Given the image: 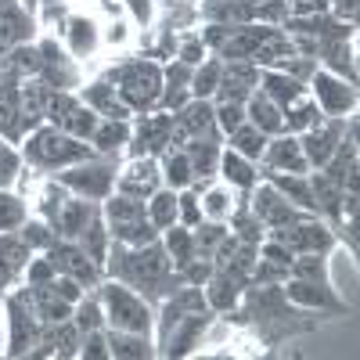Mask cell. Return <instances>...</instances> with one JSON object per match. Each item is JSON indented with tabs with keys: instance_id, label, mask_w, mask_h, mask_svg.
I'll list each match as a JSON object with an SVG mask.
<instances>
[{
	"instance_id": "obj_1",
	"label": "cell",
	"mask_w": 360,
	"mask_h": 360,
	"mask_svg": "<svg viewBox=\"0 0 360 360\" xmlns=\"http://www.w3.org/2000/svg\"><path fill=\"white\" fill-rule=\"evenodd\" d=\"M105 270L112 274V281L130 285L134 292H141V295L148 299V303H152V299H166V295H173L180 285H184L180 270H176L173 259L166 256L162 242L141 245V249H130V245H123V242H112V245H108Z\"/></svg>"
},
{
	"instance_id": "obj_2",
	"label": "cell",
	"mask_w": 360,
	"mask_h": 360,
	"mask_svg": "<svg viewBox=\"0 0 360 360\" xmlns=\"http://www.w3.org/2000/svg\"><path fill=\"white\" fill-rule=\"evenodd\" d=\"M94 144L90 141H79L65 130H58L51 123H40L37 130H29L25 137V148H22V159L37 169H47V173H58L65 166H76V162H86L94 159Z\"/></svg>"
},
{
	"instance_id": "obj_3",
	"label": "cell",
	"mask_w": 360,
	"mask_h": 360,
	"mask_svg": "<svg viewBox=\"0 0 360 360\" xmlns=\"http://www.w3.org/2000/svg\"><path fill=\"white\" fill-rule=\"evenodd\" d=\"M105 79L115 86V94L123 98V105L137 115L155 112L159 94H162V65L152 58H130V62L115 65L105 72Z\"/></svg>"
},
{
	"instance_id": "obj_4",
	"label": "cell",
	"mask_w": 360,
	"mask_h": 360,
	"mask_svg": "<svg viewBox=\"0 0 360 360\" xmlns=\"http://www.w3.org/2000/svg\"><path fill=\"white\" fill-rule=\"evenodd\" d=\"M98 299L105 307V328H123V332H137V335H152L155 328V314L148 307V299L141 292H134L123 281H108L98 285Z\"/></svg>"
},
{
	"instance_id": "obj_5",
	"label": "cell",
	"mask_w": 360,
	"mask_h": 360,
	"mask_svg": "<svg viewBox=\"0 0 360 360\" xmlns=\"http://www.w3.org/2000/svg\"><path fill=\"white\" fill-rule=\"evenodd\" d=\"M115 176H119L115 155H94L86 162H76V166H65L54 173V180L62 188H69L72 195L90 198V202H105L115 191Z\"/></svg>"
},
{
	"instance_id": "obj_6",
	"label": "cell",
	"mask_w": 360,
	"mask_h": 360,
	"mask_svg": "<svg viewBox=\"0 0 360 360\" xmlns=\"http://www.w3.org/2000/svg\"><path fill=\"white\" fill-rule=\"evenodd\" d=\"M4 307H8V349L4 353L8 356H29L33 346L40 342V332H44V324L33 314V303H29V288L11 292L4 299Z\"/></svg>"
},
{
	"instance_id": "obj_7",
	"label": "cell",
	"mask_w": 360,
	"mask_h": 360,
	"mask_svg": "<svg viewBox=\"0 0 360 360\" xmlns=\"http://www.w3.org/2000/svg\"><path fill=\"white\" fill-rule=\"evenodd\" d=\"M130 159L137 155H162L166 148H173V115L155 108V112H144L137 115V123H130Z\"/></svg>"
},
{
	"instance_id": "obj_8",
	"label": "cell",
	"mask_w": 360,
	"mask_h": 360,
	"mask_svg": "<svg viewBox=\"0 0 360 360\" xmlns=\"http://www.w3.org/2000/svg\"><path fill=\"white\" fill-rule=\"evenodd\" d=\"M44 256L51 259L54 274H69V278H76L83 288H98L101 278H105V270L86 256V249H83L79 242H69V238H58V242H54Z\"/></svg>"
},
{
	"instance_id": "obj_9",
	"label": "cell",
	"mask_w": 360,
	"mask_h": 360,
	"mask_svg": "<svg viewBox=\"0 0 360 360\" xmlns=\"http://www.w3.org/2000/svg\"><path fill=\"white\" fill-rule=\"evenodd\" d=\"M310 98L317 101V108L324 112V115H353L356 112V83H346V79H339L335 72H328V69H314V76H310Z\"/></svg>"
},
{
	"instance_id": "obj_10",
	"label": "cell",
	"mask_w": 360,
	"mask_h": 360,
	"mask_svg": "<svg viewBox=\"0 0 360 360\" xmlns=\"http://www.w3.org/2000/svg\"><path fill=\"white\" fill-rule=\"evenodd\" d=\"M266 238H274V242L288 245L295 256L299 252H328L335 245V231L328 227L321 217H307L299 224H288V227H270Z\"/></svg>"
},
{
	"instance_id": "obj_11",
	"label": "cell",
	"mask_w": 360,
	"mask_h": 360,
	"mask_svg": "<svg viewBox=\"0 0 360 360\" xmlns=\"http://www.w3.org/2000/svg\"><path fill=\"white\" fill-rule=\"evenodd\" d=\"M281 295L288 299L292 307L299 310H317V314H339L346 317L349 307L342 303V299L335 295L332 285H321V281H303V278H285L281 285Z\"/></svg>"
},
{
	"instance_id": "obj_12",
	"label": "cell",
	"mask_w": 360,
	"mask_h": 360,
	"mask_svg": "<svg viewBox=\"0 0 360 360\" xmlns=\"http://www.w3.org/2000/svg\"><path fill=\"white\" fill-rule=\"evenodd\" d=\"M249 209L263 220V227L270 231V227H288V224H299V220H307V217H314V213H307V209H299V205H292L274 184H259V191L252 188V195H249Z\"/></svg>"
},
{
	"instance_id": "obj_13",
	"label": "cell",
	"mask_w": 360,
	"mask_h": 360,
	"mask_svg": "<svg viewBox=\"0 0 360 360\" xmlns=\"http://www.w3.org/2000/svg\"><path fill=\"white\" fill-rule=\"evenodd\" d=\"M195 137H213V141H220V127H217L213 101L191 98L184 108L173 112V144H184V141H195Z\"/></svg>"
},
{
	"instance_id": "obj_14",
	"label": "cell",
	"mask_w": 360,
	"mask_h": 360,
	"mask_svg": "<svg viewBox=\"0 0 360 360\" xmlns=\"http://www.w3.org/2000/svg\"><path fill=\"white\" fill-rule=\"evenodd\" d=\"M342 134H346V119L342 115H324L317 127L299 134V144H303V155H307L310 169H321L328 159H332V152L339 148Z\"/></svg>"
},
{
	"instance_id": "obj_15",
	"label": "cell",
	"mask_w": 360,
	"mask_h": 360,
	"mask_svg": "<svg viewBox=\"0 0 360 360\" xmlns=\"http://www.w3.org/2000/svg\"><path fill=\"white\" fill-rule=\"evenodd\" d=\"M159 188H162V169H159V162L152 155L130 159L123 169H119V176H115V191L130 195V198H141V202H148Z\"/></svg>"
},
{
	"instance_id": "obj_16",
	"label": "cell",
	"mask_w": 360,
	"mask_h": 360,
	"mask_svg": "<svg viewBox=\"0 0 360 360\" xmlns=\"http://www.w3.org/2000/svg\"><path fill=\"white\" fill-rule=\"evenodd\" d=\"M40 72L37 79L51 90H72L79 86V69H76V58H69V51L58 47V40H40Z\"/></svg>"
},
{
	"instance_id": "obj_17",
	"label": "cell",
	"mask_w": 360,
	"mask_h": 360,
	"mask_svg": "<svg viewBox=\"0 0 360 360\" xmlns=\"http://www.w3.org/2000/svg\"><path fill=\"white\" fill-rule=\"evenodd\" d=\"M37 33V18L29 8H22L18 0H4L0 4V58L11 54L15 47L29 44Z\"/></svg>"
},
{
	"instance_id": "obj_18",
	"label": "cell",
	"mask_w": 360,
	"mask_h": 360,
	"mask_svg": "<svg viewBox=\"0 0 360 360\" xmlns=\"http://www.w3.org/2000/svg\"><path fill=\"white\" fill-rule=\"evenodd\" d=\"M353 40L356 33H339V37H321L314 58L321 62V69L335 72L346 83H356V62H353Z\"/></svg>"
},
{
	"instance_id": "obj_19",
	"label": "cell",
	"mask_w": 360,
	"mask_h": 360,
	"mask_svg": "<svg viewBox=\"0 0 360 360\" xmlns=\"http://www.w3.org/2000/svg\"><path fill=\"white\" fill-rule=\"evenodd\" d=\"M259 86V65L256 62H224L220 86H217V101H238L245 105L249 94Z\"/></svg>"
},
{
	"instance_id": "obj_20",
	"label": "cell",
	"mask_w": 360,
	"mask_h": 360,
	"mask_svg": "<svg viewBox=\"0 0 360 360\" xmlns=\"http://www.w3.org/2000/svg\"><path fill=\"white\" fill-rule=\"evenodd\" d=\"M266 169H281V173H310V162L303 155V144H299L295 134H278L270 137L263 148V159Z\"/></svg>"
},
{
	"instance_id": "obj_21",
	"label": "cell",
	"mask_w": 360,
	"mask_h": 360,
	"mask_svg": "<svg viewBox=\"0 0 360 360\" xmlns=\"http://www.w3.org/2000/svg\"><path fill=\"white\" fill-rule=\"evenodd\" d=\"M101 217V205L90 202V198H79V195H69L62 202V209H58V217L51 220V227L58 231V238H69V242H76V238L90 227V220Z\"/></svg>"
},
{
	"instance_id": "obj_22",
	"label": "cell",
	"mask_w": 360,
	"mask_h": 360,
	"mask_svg": "<svg viewBox=\"0 0 360 360\" xmlns=\"http://www.w3.org/2000/svg\"><path fill=\"white\" fill-rule=\"evenodd\" d=\"M209 321H213V310H202V314L180 317V324L169 332V339L159 346V356H188V353H195V346L202 342Z\"/></svg>"
},
{
	"instance_id": "obj_23",
	"label": "cell",
	"mask_w": 360,
	"mask_h": 360,
	"mask_svg": "<svg viewBox=\"0 0 360 360\" xmlns=\"http://www.w3.org/2000/svg\"><path fill=\"white\" fill-rule=\"evenodd\" d=\"M259 176L266 180V184H274L292 205H299V209H307V213L317 217V202H314V188H310V176L307 173H281V169H266L263 166Z\"/></svg>"
},
{
	"instance_id": "obj_24",
	"label": "cell",
	"mask_w": 360,
	"mask_h": 360,
	"mask_svg": "<svg viewBox=\"0 0 360 360\" xmlns=\"http://www.w3.org/2000/svg\"><path fill=\"white\" fill-rule=\"evenodd\" d=\"M191 65H184L176 58L173 65L162 69V94H159V108L162 112H176V108H184L191 101Z\"/></svg>"
},
{
	"instance_id": "obj_25",
	"label": "cell",
	"mask_w": 360,
	"mask_h": 360,
	"mask_svg": "<svg viewBox=\"0 0 360 360\" xmlns=\"http://www.w3.org/2000/svg\"><path fill=\"white\" fill-rule=\"evenodd\" d=\"M79 101L86 105V108H94L101 119H130L134 112L123 105V98L115 94V86L101 76V79H94L90 86H83L79 90Z\"/></svg>"
},
{
	"instance_id": "obj_26",
	"label": "cell",
	"mask_w": 360,
	"mask_h": 360,
	"mask_svg": "<svg viewBox=\"0 0 360 360\" xmlns=\"http://www.w3.org/2000/svg\"><path fill=\"white\" fill-rule=\"evenodd\" d=\"M231 188H238L242 191V202H249V195H252V188L259 184V169H256V162H249V159H242L234 152V148H224L220 152V169H217Z\"/></svg>"
},
{
	"instance_id": "obj_27",
	"label": "cell",
	"mask_w": 360,
	"mask_h": 360,
	"mask_svg": "<svg viewBox=\"0 0 360 360\" xmlns=\"http://www.w3.org/2000/svg\"><path fill=\"white\" fill-rule=\"evenodd\" d=\"M259 90H263V94L274 101L281 112H285L288 105H295L299 98L310 94L307 83H299V79H292V76H285V72H278V69H259Z\"/></svg>"
},
{
	"instance_id": "obj_28",
	"label": "cell",
	"mask_w": 360,
	"mask_h": 360,
	"mask_svg": "<svg viewBox=\"0 0 360 360\" xmlns=\"http://www.w3.org/2000/svg\"><path fill=\"white\" fill-rule=\"evenodd\" d=\"M245 119L256 127V130H263L266 137H278V134H285V112L270 101L263 90L256 86L252 94H249V101H245Z\"/></svg>"
},
{
	"instance_id": "obj_29",
	"label": "cell",
	"mask_w": 360,
	"mask_h": 360,
	"mask_svg": "<svg viewBox=\"0 0 360 360\" xmlns=\"http://www.w3.org/2000/svg\"><path fill=\"white\" fill-rule=\"evenodd\" d=\"M176 148H184L195 180L217 176V169H220V152H224L220 141H213V137H195V141H184V144H176Z\"/></svg>"
},
{
	"instance_id": "obj_30",
	"label": "cell",
	"mask_w": 360,
	"mask_h": 360,
	"mask_svg": "<svg viewBox=\"0 0 360 360\" xmlns=\"http://www.w3.org/2000/svg\"><path fill=\"white\" fill-rule=\"evenodd\" d=\"M98 40H101V29L94 18L86 15H72L65 22V44H69V54L72 58H90L98 51Z\"/></svg>"
},
{
	"instance_id": "obj_31",
	"label": "cell",
	"mask_w": 360,
	"mask_h": 360,
	"mask_svg": "<svg viewBox=\"0 0 360 360\" xmlns=\"http://www.w3.org/2000/svg\"><path fill=\"white\" fill-rule=\"evenodd\" d=\"M105 339H108V353L112 356H130V360H148V356H159L152 335H137V332H123V328H105Z\"/></svg>"
},
{
	"instance_id": "obj_32",
	"label": "cell",
	"mask_w": 360,
	"mask_h": 360,
	"mask_svg": "<svg viewBox=\"0 0 360 360\" xmlns=\"http://www.w3.org/2000/svg\"><path fill=\"white\" fill-rule=\"evenodd\" d=\"M98 155H115L130 144V119H101L94 137H90Z\"/></svg>"
},
{
	"instance_id": "obj_33",
	"label": "cell",
	"mask_w": 360,
	"mask_h": 360,
	"mask_svg": "<svg viewBox=\"0 0 360 360\" xmlns=\"http://www.w3.org/2000/svg\"><path fill=\"white\" fill-rule=\"evenodd\" d=\"M159 159H162L159 169H162V184H166V188L184 191V188L195 184V173H191V162H188V155H184V148L173 144V148H166Z\"/></svg>"
},
{
	"instance_id": "obj_34",
	"label": "cell",
	"mask_w": 360,
	"mask_h": 360,
	"mask_svg": "<svg viewBox=\"0 0 360 360\" xmlns=\"http://www.w3.org/2000/svg\"><path fill=\"white\" fill-rule=\"evenodd\" d=\"M108 234H112V242H123V245H130V249H141V245H152V242H159V227L148 220V217H141V220H123V224H108Z\"/></svg>"
},
{
	"instance_id": "obj_35",
	"label": "cell",
	"mask_w": 360,
	"mask_h": 360,
	"mask_svg": "<svg viewBox=\"0 0 360 360\" xmlns=\"http://www.w3.org/2000/svg\"><path fill=\"white\" fill-rule=\"evenodd\" d=\"M159 242H162V249H166V256L173 259L176 270L188 266V263L195 259V238H191V227H184V224L166 227V231L159 234Z\"/></svg>"
},
{
	"instance_id": "obj_36",
	"label": "cell",
	"mask_w": 360,
	"mask_h": 360,
	"mask_svg": "<svg viewBox=\"0 0 360 360\" xmlns=\"http://www.w3.org/2000/svg\"><path fill=\"white\" fill-rule=\"evenodd\" d=\"M288 278H303V281L332 285V266H328V252H299V256L288 263Z\"/></svg>"
},
{
	"instance_id": "obj_37",
	"label": "cell",
	"mask_w": 360,
	"mask_h": 360,
	"mask_svg": "<svg viewBox=\"0 0 360 360\" xmlns=\"http://www.w3.org/2000/svg\"><path fill=\"white\" fill-rule=\"evenodd\" d=\"M202 217L205 220H217V224H227L231 220V213H234V195H231V188L227 184H213V188H202Z\"/></svg>"
},
{
	"instance_id": "obj_38",
	"label": "cell",
	"mask_w": 360,
	"mask_h": 360,
	"mask_svg": "<svg viewBox=\"0 0 360 360\" xmlns=\"http://www.w3.org/2000/svg\"><path fill=\"white\" fill-rule=\"evenodd\" d=\"M76 242L86 249V256L94 259L101 270H105V259H108V245H112V234H108V224H105V217H94L90 220V227L76 238Z\"/></svg>"
},
{
	"instance_id": "obj_39",
	"label": "cell",
	"mask_w": 360,
	"mask_h": 360,
	"mask_svg": "<svg viewBox=\"0 0 360 360\" xmlns=\"http://www.w3.org/2000/svg\"><path fill=\"white\" fill-rule=\"evenodd\" d=\"M324 119V112L317 108V101L307 94V98H299L295 105H288L285 108V134H303V130H310V127H317Z\"/></svg>"
},
{
	"instance_id": "obj_40",
	"label": "cell",
	"mask_w": 360,
	"mask_h": 360,
	"mask_svg": "<svg viewBox=\"0 0 360 360\" xmlns=\"http://www.w3.org/2000/svg\"><path fill=\"white\" fill-rule=\"evenodd\" d=\"M220 72H224V58H205L202 65H195V72H191V98L213 101L217 86H220Z\"/></svg>"
},
{
	"instance_id": "obj_41",
	"label": "cell",
	"mask_w": 360,
	"mask_h": 360,
	"mask_svg": "<svg viewBox=\"0 0 360 360\" xmlns=\"http://www.w3.org/2000/svg\"><path fill=\"white\" fill-rule=\"evenodd\" d=\"M227 137H231L234 152L242 155V159H249V162H259V159H263V148H266V141H270L263 130H256V127L249 123V119H245V123L238 127L234 134H227Z\"/></svg>"
},
{
	"instance_id": "obj_42",
	"label": "cell",
	"mask_w": 360,
	"mask_h": 360,
	"mask_svg": "<svg viewBox=\"0 0 360 360\" xmlns=\"http://www.w3.org/2000/svg\"><path fill=\"white\" fill-rule=\"evenodd\" d=\"M29 220V205L22 195H15L11 188H0V234L18 231Z\"/></svg>"
},
{
	"instance_id": "obj_43",
	"label": "cell",
	"mask_w": 360,
	"mask_h": 360,
	"mask_svg": "<svg viewBox=\"0 0 360 360\" xmlns=\"http://www.w3.org/2000/svg\"><path fill=\"white\" fill-rule=\"evenodd\" d=\"M148 220H152L159 231H166V227L176 224V191L173 188L162 184L152 198H148Z\"/></svg>"
},
{
	"instance_id": "obj_44",
	"label": "cell",
	"mask_w": 360,
	"mask_h": 360,
	"mask_svg": "<svg viewBox=\"0 0 360 360\" xmlns=\"http://www.w3.org/2000/svg\"><path fill=\"white\" fill-rule=\"evenodd\" d=\"M72 324L79 328V332H98V328H105V307L98 295H83L79 303L72 307Z\"/></svg>"
},
{
	"instance_id": "obj_45",
	"label": "cell",
	"mask_w": 360,
	"mask_h": 360,
	"mask_svg": "<svg viewBox=\"0 0 360 360\" xmlns=\"http://www.w3.org/2000/svg\"><path fill=\"white\" fill-rule=\"evenodd\" d=\"M18 234L25 238L29 249H40V252H47V249L58 242V231H54L47 220H25V224L18 227Z\"/></svg>"
},
{
	"instance_id": "obj_46",
	"label": "cell",
	"mask_w": 360,
	"mask_h": 360,
	"mask_svg": "<svg viewBox=\"0 0 360 360\" xmlns=\"http://www.w3.org/2000/svg\"><path fill=\"white\" fill-rule=\"evenodd\" d=\"M202 220H205V217H202L198 191H195V188L176 191V224H184V227H198Z\"/></svg>"
},
{
	"instance_id": "obj_47",
	"label": "cell",
	"mask_w": 360,
	"mask_h": 360,
	"mask_svg": "<svg viewBox=\"0 0 360 360\" xmlns=\"http://www.w3.org/2000/svg\"><path fill=\"white\" fill-rule=\"evenodd\" d=\"M213 112H217V127H220V134H234L238 127L245 123V105H238V101H217Z\"/></svg>"
},
{
	"instance_id": "obj_48",
	"label": "cell",
	"mask_w": 360,
	"mask_h": 360,
	"mask_svg": "<svg viewBox=\"0 0 360 360\" xmlns=\"http://www.w3.org/2000/svg\"><path fill=\"white\" fill-rule=\"evenodd\" d=\"M22 169V152H15L11 144H0V188H11Z\"/></svg>"
},
{
	"instance_id": "obj_49",
	"label": "cell",
	"mask_w": 360,
	"mask_h": 360,
	"mask_svg": "<svg viewBox=\"0 0 360 360\" xmlns=\"http://www.w3.org/2000/svg\"><path fill=\"white\" fill-rule=\"evenodd\" d=\"M79 356L83 360H108V339H105V328L98 332H83V342H79Z\"/></svg>"
},
{
	"instance_id": "obj_50",
	"label": "cell",
	"mask_w": 360,
	"mask_h": 360,
	"mask_svg": "<svg viewBox=\"0 0 360 360\" xmlns=\"http://www.w3.org/2000/svg\"><path fill=\"white\" fill-rule=\"evenodd\" d=\"M176 58L184 65H202L205 62V44H202V37H195V33H188L184 40H176Z\"/></svg>"
},
{
	"instance_id": "obj_51",
	"label": "cell",
	"mask_w": 360,
	"mask_h": 360,
	"mask_svg": "<svg viewBox=\"0 0 360 360\" xmlns=\"http://www.w3.org/2000/svg\"><path fill=\"white\" fill-rule=\"evenodd\" d=\"M47 285H51V288H54L58 295H62V299H65V303H72V307H76V303H79V299L86 295V288H83V285H79L76 278H69V274H54V278H51Z\"/></svg>"
},
{
	"instance_id": "obj_52",
	"label": "cell",
	"mask_w": 360,
	"mask_h": 360,
	"mask_svg": "<svg viewBox=\"0 0 360 360\" xmlns=\"http://www.w3.org/2000/svg\"><path fill=\"white\" fill-rule=\"evenodd\" d=\"M25 278H29V285H47V281L54 278L51 259H47V256H44V259H29V263H25Z\"/></svg>"
},
{
	"instance_id": "obj_53",
	"label": "cell",
	"mask_w": 360,
	"mask_h": 360,
	"mask_svg": "<svg viewBox=\"0 0 360 360\" xmlns=\"http://www.w3.org/2000/svg\"><path fill=\"white\" fill-rule=\"evenodd\" d=\"M130 11H134V18H137L141 25L152 22V4H148V0H130Z\"/></svg>"
},
{
	"instance_id": "obj_54",
	"label": "cell",
	"mask_w": 360,
	"mask_h": 360,
	"mask_svg": "<svg viewBox=\"0 0 360 360\" xmlns=\"http://www.w3.org/2000/svg\"><path fill=\"white\" fill-rule=\"evenodd\" d=\"M37 4H44V0H22V8H29V11H37Z\"/></svg>"
},
{
	"instance_id": "obj_55",
	"label": "cell",
	"mask_w": 360,
	"mask_h": 360,
	"mask_svg": "<svg viewBox=\"0 0 360 360\" xmlns=\"http://www.w3.org/2000/svg\"><path fill=\"white\" fill-rule=\"evenodd\" d=\"M0 4H4V0H0Z\"/></svg>"
}]
</instances>
